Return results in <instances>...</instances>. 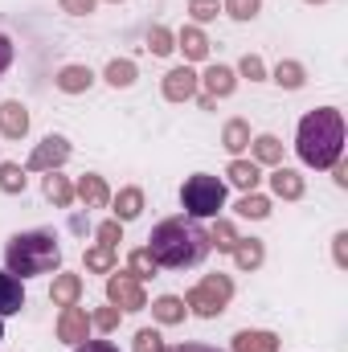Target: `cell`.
<instances>
[{"label": "cell", "mask_w": 348, "mask_h": 352, "mask_svg": "<svg viewBox=\"0 0 348 352\" xmlns=\"http://www.w3.org/2000/svg\"><path fill=\"white\" fill-rule=\"evenodd\" d=\"M107 299H111L115 307H123V311H144V307H148L144 287H140V278H135L131 270H119V274L107 278Z\"/></svg>", "instance_id": "6"}, {"label": "cell", "mask_w": 348, "mask_h": 352, "mask_svg": "<svg viewBox=\"0 0 348 352\" xmlns=\"http://www.w3.org/2000/svg\"><path fill=\"white\" fill-rule=\"evenodd\" d=\"M238 213H242V217H254V221H262V217L270 213V201H266V197H259V192H246V197L238 201Z\"/></svg>", "instance_id": "29"}, {"label": "cell", "mask_w": 348, "mask_h": 352, "mask_svg": "<svg viewBox=\"0 0 348 352\" xmlns=\"http://www.w3.org/2000/svg\"><path fill=\"white\" fill-rule=\"evenodd\" d=\"M119 226H123V221H102V226H98V246H111V250H115V246L123 242V230H119Z\"/></svg>", "instance_id": "38"}, {"label": "cell", "mask_w": 348, "mask_h": 352, "mask_svg": "<svg viewBox=\"0 0 348 352\" xmlns=\"http://www.w3.org/2000/svg\"><path fill=\"white\" fill-rule=\"evenodd\" d=\"M62 4V12H70V16H87L94 12V0H58Z\"/></svg>", "instance_id": "40"}, {"label": "cell", "mask_w": 348, "mask_h": 352, "mask_svg": "<svg viewBox=\"0 0 348 352\" xmlns=\"http://www.w3.org/2000/svg\"><path fill=\"white\" fill-rule=\"evenodd\" d=\"M234 352H279V336L274 332H238Z\"/></svg>", "instance_id": "17"}, {"label": "cell", "mask_w": 348, "mask_h": 352, "mask_svg": "<svg viewBox=\"0 0 348 352\" xmlns=\"http://www.w3.org/2000/svg\"><path fill=\"white\" fill-rule=\"evenodd\" d=\"M127 266H131V274H135V278H152V274H156V263H152V254H148V250H131Z\"/></svg>", "instance_id": "34"}, {"label": "cell", "mask_w": 348, "mask_h": 352, "mask_svg": "<svg viewBox=\"0 0 348 352\" xmlns=\"http://www.w3.org/2000/svg\"><path fill=\"white\" fill-rule=\"evenodd\" d=\"M41 188H45V197H50V201H54L58 209H66V205L74 201V184H70L66 176H58V173L45 176V184H41Z\"/></svg>", "instance_id": "22"}, {"label": "cell", "mask_w": 348, "mask_h": 352, "mask_svg": "<svg viewBox=\"0 0 348 352\" xmlns=\"http://www.w3.org/2000/svg\"><path fill=\"white\" fill-rule=\"evenodd\" d=\"M148 50H152L156 58L173 54V50H176V45H173V33H168L164 25H152V29H148Z\"/></svg>", "instance_id": "31"}, {"label": "cell", "mask_w": 348, "mask_h": 352, "mask_svg": "<svg viewBox=\"0 0 348 352\" xmlns=\"http://www.w3.org/2000/svg\"><path fill=\"white\" fill-rule=\"evenodd\" d=\"M90 336V316L74 303V307H62V320H58V340L66 344H83Z\"/></svg>", "instance_id": "8"}, {"label": "cell", "mask_w": 348, "mask_h": 352, "mask_svg": "<svg viewBox=\"0 0 348 352\" xmlns=\"http://www.w3.org/2000/svg\"><path fill=\"white\" fill-rule=\"evenodd\" d=\"M144 213V192L140 188H123L115 197V221H135Z\"/></svg>", "instance_id": "18"}, {"label": "cell", "mask_w": 348, "mask_h": 352, "mask_svg": "<svg viewBox=\"0 0 348 352\" xmlns=\"http://www.w3.org/2000/svg\"><path fill=\"white\" fill-rule=\"evenodd\" d=\"M209 246H217V250H226V254H230V250L238 246V234H234V226H230V221H217V226L209 230Z\"/></svg>", "instance_id": "28"}, {"label": "cell", "mask_w": 348, "mask_h": 352, "mask_svg": "<svg viewBox=\"0 0 348 352\" xmlns=\"http://www.w3.org/2000/svg\"><path fill=\"white\" fill-rule=\"evenodd\" d=\"M115 4H119V0H115Z\"/></svg>", "instance_id": "47"}, {"label": "cell", "mask_w": 348, "mask_h": 352, "mask_svg": "<svg viewBox=\"0 0 348 352\" xmlns=\"http://www.w3.org/2000/svg\"><path fill=\"white\" fill-rule=\"evenodd\" d=\"M270 188H274V197H283V201H299V197H303V176L291 173V168H274Z\"/></svg>", "instance_id": "16"}, {"label": "cell", "mask_w": 348, "mask_h": 352, "mask_svg": "<svg viewBox=\"0 0 348 352\" xmlns=\"http://www.w3.org/2000/svg\"><path fill=\"white\" fill-rule=\"evenodd\" d=\"M226 176H230V184H238V188H246V192H254V184L262 180L254 160H234V164L226 168Z\"/></svg>", "instance_id": "20"}, {"label": "cell", "mask_w": 348, "mask_h": 352, "mask_svg": "<svg viewBox=\"0 0 348 352\" xmlns=\"http://www.w3.org/2000/svg\"><path fill=\"white\" fill-rule=\"evenodd\" d=\"M193 94H197V74H193L188 66L164 74V98H168V102H188Z\"/></svg>", "instance_id": "10"}, {"label": "cell", "mask_w": 348, "mask_h": 352, "mask_svg": "<svg viewBox=\"0 0 348 352\" xmlns=\"http://www.w3.org/2000/svg\"><path fill=\"white\" fill-rule=\"evenodd\" d=\"M188 12L193 21H213L221 12V0H188Z\"/></svg>", "instance_id": "36"}, {"label": "cell", "mask_w": 348, "mask_h": 352, "mask_svg": "<svg viewBox=\"0 0 348 352\" xmlns=\"http://www.w3.org/2000/svg\"><path fill=\"white\" fill-rule=\"evenodd\" d=\"M78 295H83V278H78V274H58V278H54V291H50L54 307H74Z\"/></svg>", "instance_id": "14"}, {"label": "cell", "mask_w": 348, "mask_h": 352, "mask_svg": "<svg viewBox=\"0 0 348 352\" xmlns=\"http://www.w3.org/2000/svg\"><path fill=\"white\" fill-rule=\"evenodd\" d=\"M156 266H168V270H193V266L205 263V254L213 250L209 246V230H201L197 217H164L152 234H148V246Z\"/></svg>", "instance_id": "1"}, {"label": "cell", "mask_w": 348, "mask_h": 352, "mask_svg": "<svg viewBox=\"0 0 348 352\" xmlns=\"http://www.w3.org/2000/svg\"><path fill=\"white\" fill-rule=\"evenodd\" d=\"M230 254L238 258L242 270H254V266H262V242L259 238H238V246H234Z\"/></svg>", "instance_id": "23"}, {"label": "cell", "mask_w": 348, "mask_h": 352, "mask_svg": "<svg viewBox=\"0 0 348 352\" xmlns=\"http://www.w3.org/2000/svg\"><path fill=\"white\" fill-rule=\"evenodd\" d=\"M25 131H29V111H25L17 98L0 102V135H4V140H21Z\"/></svg>", "instance_id": "9"}, {"label": "cell", "mask_w": 348, "mask_h": 352, "mask_svg": "<svg viewBox=\"0 0 348 352\" xmlns=\"http://www.w3.org/2000/svg\"><path fill=\"white\" fill-rule=\"evenodd\" d=\"M221 140H226V148H230V152L238 156L242 148H250V123H246V119H230V123H226V135H221Z\"/></svg>", "instance_id": "24"}, {"label": "cell", "mask_w": 348, "mask_h": 352, "mask_svg": "<svg viewBox=\"0 0 348 352\" xmlns=\"http://www.w3.org/2000/svg\"><path fill=\"white\" fill-rule=\"evenodd\" d=\"M238 70H242V74H246L250 82H254V78H262V74H266V66H262V58H259V54H246Z\"/></svg>", "instance_id": "39"}, {"label": "cell", "mask_w": 348, "mask_h": 352, "mask_svg": "<svg viewBox=\"0 0 348 352\" xmlns=\"http://www.w3.org/2000/svg\"><path fill=\"white\" fill-rule=\"evenodd\" d=\"M66 160H70V144H66L62 135H45V140L33 148V156H29L25 173H58Z\"/></svg>", "instance_id": "7"}, {"label": "cell", "mask_w": 348, "mask_h": 352, "mask_svg": "<svg viewBox=\"0 0 348 352\" xmlns=\"http://www.w3.org/2000/svg\"><path fill=\"white\" fill-rule=\"evenodd\" d=\"M262 8V0H226L221 4V12H230L234 21H254Z\"/></svg>", "instance_id": "32"}, {"label": "cell", "mask_w": 348, "mask_h": 352, "mask_svg": "<svg viewBox=\"0 0 348 352\" xmlns=\"http://www.w3.org/2000/svg\"><path fill=\"white\" fill-rule=\"evenodd\" d=\"M184 311H188V307H184V299H176V295H160V299L152 303V316H156L160 324H180Z\"/></svg>", "instance_id": "21"}, {"label": "cell", "mask_w": 348, "mask_h": 352, "mask_svg": "<svg viewBox=\"0 0 348 352\" xmlns=\"http://www.w3.org/2000/svg\"><path fill=\"white\" fill-rule=\"evenodd\" d=\"M4 266L8 274L33 278V274H50L62 266V246L50 230H29V234H12L4 246Z\"/></svg>", "instance_id": "3"}, {"label": "cell", "mask_w": 348, "mask_h": 352, "mask_svg": "<svg viewBox=\"0 0 348 352\" xmlns=\"http://www.w3.org/2000/svg\"><path fill=\"white\" fill-rule=\"evenodd\" d=\"M87 270H115V250L111 246H94V250H87Z\"/></svg>", "instance_id": "33"}, {"label": "cell", "mask_w": 348, "mask_h": 352, "mask_svg": "<svg viewBox=\"0 0 348 352\" xmlns=\"http://www.w3.org/2000/svg\"><path fill=\"white\" fill-rule=\"evenodd\" d=\"M230 299H234V283H230L226 274H205V278L184 295V307H193L201 320H213V316L226 311Z\"/></svg>", "instance_id": "5"}, {"label": "cell", "mask_w": 348, "mask_h": 352, "mask_svg": "<svg viewBox=\"0 0 348 352\" xmlns=\"http://www.w3.org/2000/svg\"><path fill=\"white\" fill-rule=\"evenodd\" d=\"M336 263H348V234H336Z\"/></svg>", "instance_id": "43"}, {"label": "cell", "mask_w": 348, "mask_h": 352, "mask_svg": "<svg viewBox=\"0 0 348 352\" xmlns=\"http://www.w3.org/2000/svg\"><path fill=\"white\" fill-rule=\"evenodd\" d=\"M180 201H184V209H188V217H217L221 213V205H226V184L217 180V176H188L184 180V188H180Z\"/></svg>", "instance_id": "4"}, {"label": "cell", "mask_w": 348, "mask_h": 352, "mask_svg": "<svg viewBox=\"0 0 348 352\" xmlns=\"http://www.w3.org/2000/svg\"><path fill=\"white\" fill-rule=\"evenodd\" d=\"M234 87H238V78H234L230 66H209L205 70V94L209 98H226V94H234Z\"/></svg>", "instance_id": "15"}, {"label": "cell", "mask_w": 348, "mask_h": 352, "mask_svg": "<svg viewBox=\"0 0 348 352\" xmlns=\"http://www.w3.org/2000/svg\"><path fill=\"white\" fill-rule=\"evenodd\" d=\"M254 160H259V164H279V160H283V144H279L274 135H259V140H254Z\"/></svg>", "instance_id": "25"}, {"label": "cell", "mask_w": 348, "mask_h": 352, "mask_svg": "<svg viewBox=\"0 0 348 352\" xmlns=\"http://www.w3.org/2000/svg\"><path fill=\"white\" fill-rule=\"evenodd\" d=\"M90 328H98V332H115V328H119V307H102V311H94V316H90Z\"/></svg>", "instance_id": "35"}, {"label": "cell", "mask_w": 348, "mask_h": 352, "mask_svg": "<svg viewBox=\"0 0 348 352\" xmlns=\"http://www.w3.org/2000/svg\"><path fill=\"white\" fill-rule=\"evenodd\" d=\"M74 352H119L111 340H83V344H74Z\"/></svg>", "instance_id": "41"}, {"label": "cell", "mask_w": 348, "mask_h": 352, "mask_svg": "<svg viewBox=\"0 0 348 352\" xmlns=\"http://www.w3.org/2000/svg\"><path fill=\"white\" fill-rule=\"evenodd\" d=\"M90 82H94V74L87 66H66L58 74V90H66V94H83V90H90Z\"/></svg>", "instance_id": "19"}, {"label": "cell", "mask_w": 348, "mask_h": 352, "mask_svg": "<svg viewBox=\"0 0 348 352\" xmlns=\"http://www.w3.org/2000/svg\"><path fill=\"white\" fill-rule=\"evenodd\" d=\"M0 340H4V328H0Z\"/></svg>", "instance_id": "46"}, {"label": "cell", "mask_w": 348, "mask_h": 352, "mask_svg": "<svg viewBox=\"0 0 348 352\" xmlns=\"http://www.w3.org/2000/svg\"><path fill=\"white\" fill-rule=\"evenodd\" d=\"M307 4H324V0H307Z\"/></svg>", "instance_id": "45"}, {"label": "cell", "mask_w": 348, "mask_h": 352, "mask_svg": "<svg viewBox=\"0 0 348 352\" xmlns=\"http://www.w3.org/2000/svg\"><path fill=\"white\" fill-rule=\"evenodd\" d=\"M274 82L287 87V90H299L303 87V66H299V62H279V66H274Z\"/></svg>", "instance_id": "26"}, {"label": "cell", "mask_w": 348, "mask_h": 352, "mask_svg": "<svg viewBox=\"0 0 348 352\" xmlns=\"http://www.w3.org/2000/svg\"><path fill=\"white\" fill-rule=\"evenodd\" d=\"M135 352H164L160 332H152V328H140V332H135Z\"/></svg>", "instance_id": "37"}, {"label": "cell", "mask_w": 348, "mask_h": 352, "mask_svg": "<svg viewBox=\"0 0 348 352\" xmlns=\"http://www.w3.org/2000/svg\"><path fill=\"white\" fill-rule=\"evenodd\" d=\"M107 82L115 90L131 87V82H135V62H127V58H123V62H111V66H107Z\"/></svg>", "instance_id": "27"}, {"label": "cell", "mask_w": 348, "mask_h": 352, "mask_svg": "<svg viewBox=\"0 0 348 352\" xmlns=\"http://www.w3.org/2000/svg\"><path fill=\"white\" fill-rule=\"evenodd\" d=\"M295 152L303 164L312 168H332L345 152V115L336 107H320V111H307L303 123H299V140H295Z\"/></svg>", "instance_id": "2"}, {"label": "cell", "mask_w": 348, "mask_h": 352, "mask_svg": "<svg viewBox=\"0 0 348 352\" xmlns=\"http://www.w3.org/2000/svg\"><path fill=\"white\" fill-rule=\"evenodd\" d=\"M176 50H184L188 62H205V58H209V37H205L197 25H184V29L176 33Z\"/></svg>", "instance_id": "13"}, {"label": "cell", "mask_w": 348, "mask_h": 352, "mask_svg": "<svg viewBox=\"0 0 348 352\" xmlns=\"http://www.w3.org/2000/svg\"><path fill=\"white\" fill-rule=\"evenodd\" d=\"M0 188L4 192H25V168L21 164H0Z\"/></svg>", "instance_id": "30"}, {"label": "cell", "mask_w": 348, "mask_h": 352, "mask_svg": "<svg viewBox=\"0 0 348 352\" xmlns=\"http://www.w3.org/2000/svg\"><path fill=\"white\" fill-rule=\"evenodd\" d=\"M21 307H25V287H21V278L8 274V270H0V320H4V316H17Z\"/></svg>", "instance_id": "12"}, {"label": "cell", "mask_w": 348, "mask_h": 352, "mask_svg": "<svg viewBox=\"0 0 348 352\" xmlns=\"http://www.w3.org/2000/svg\"><path fill=\"white\" fill-rule=\"evenodd\" d=\"M8 66H12V41H8V37L0 33V74H4Z\"/></svg>", "instance_id": "42"}, {"label": "cell", "mask_w": 348, "mask_h": 352, "mask_svg": "<svg viewBox=\"0 0 348 352\" xmlns=\"http://www.w3.org/2000/svg\"><path fill=\"white\" fill-rule=\"evenodd\" d=\"M164 352H221V349H209V344H176V349H164Z\"/></svg>", "instance_id": "44"}, {"label": "cell", "mask_w": 348, "mask_h": 352, "mask_svg": "<svg viewBox=\"0 0 348 352\" xmlns=\"http://www.w3.org/2000/svg\"><path fill=\"white\" fill-rule=\"evenodd\" d=\"M74 197H78L87 209H102V205L111 201V188H107V180H102V176L87 173L78 184H74Z\"/></svg>", "instance_id": "11"}]
</instances>
